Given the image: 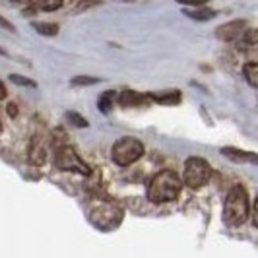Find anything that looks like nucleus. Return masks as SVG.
I'll list each match as a JSON object with an SVG mask.
<instances>
[{"instance_id": "1", "label": "nucleus", "mask_w": 258, "mask_h": 258, "mask_svg": "<svg viewBox=\"0 0 258 258\" xmlns=\"http://www.w3.org/2000/svg\"><path fill=\"white\" fill-rule=\"evenodd\" d=\"M88 218L99 231H113L122 223L124 210L118 206L115 200L97 196L88 206Z\"/></svg>"}, {"instance_id": "2", "label": "nucleus", "mask_w": 258, "mask_h": 258, "mask_svg": "<svg viewBox=\"0 0 258 258\" xmlns=\"http://www.w3.org/2000/svg\"><path fill=\"white\" fill-rule=\"evenodd\" d=\"M181 177L171 169H163L155 173L148 184V200L152 204H165V202L175 200L181 194Z\"/></svg>"}, {"instance_id": "3", "label": "nucleus", "mask_w": 258, "mask_h": 258, "mask_svg": "<svg viewBox=\"0 0 258 258\" xmlns=\"http://www.w3.org/2000/svg\"><path fill=\"white\" fill-rule=\"evenodd\" d=\"M250 214V200L245 186L235 184L231 190L225 196V204H223V221L231 227L243 225Z\"/></svg>"}, {"instance_id": "4", "label": "nucleus", "mask_w": 258, "mask_h": 258, "mask_svg": "<svg viewBox=\"0 0 258 258\" xmlns=\"http://www.w3.org/2000/svg\"><path fill=\"white\" fill-rule=\"evenodd\" d=\"M144 155V144L134 136H122L113 144L111 157L118 167H128Z\"/></svg>"}, {"instance_id": "5", "label": "nucleus", "mask_w": 258, "mask_h": 258, "mask_svg": "<svg viewBox=\"0 0 258 258\" xmlns=\"http://www.w3.org/2000/svg\"><path fill=\"white\" fill-rule=\"evenodd\" d=\"M212 179V165L208 163L206 159L202 157H188L184 161V169H182V182L192 188L198 190L204 184H208V181Z\"/></svg>"}, {"instance_id": "6", "label": "nucleus", "mask_w": 258, "mask_h": 258, "mask_svg": "<svg viewBox=\"0 0 258 258\" xmlns=\"http://www.w3.org/2000/svg\"><path fill=\"white\" fill-rule=\"evenodd\" d=\"M54 165L60 171H76L82 175H90L91 171L88 163L78 155V152L72 146H60L54 154Z\"/></svg>"}, {"instance_id": "7", "label": "nucleus", "mask_w": 258, "mask_h": 258, "mask_svg": "<svg viewBox=\"0 0 258 258\" xmlns=\"http://www.w3.org/2000/svg\"><path fill=\"white\" fill-rule=\"evenodd\" d=\"M246 31V22L243 20H233L229 24H223L216 29V35L221 41H239Z\"/></svg>"}, {"instance_id": "8", "label": "nucleus", "mask_w": 258, "mask_h": 258, "mask_svg": "<svg viewBox=\"0 0 258 258\" xmlns=\"http://www.w3.org/2000/svg\"><path fill=\"white\" fill-rule=\"evenodd\" d=\"M221 154L237 163H256L258 161V155L254 152H241L237 148H221Z\"/></svg>"}, {"instance_id": "9", "label": "nucleus", "mask_w": 258, "mask_h": 258, "mask_svg": "<svg viewBox=\"0 0 258 258\" xmlns=\"http://www.w3.org/2000/svg\"><path fill=\"white\" fill-rule=\"evenodd\" d=\"M116 101L124 107H132V105H142L150 101V95H142L138 91H122L120 95H116Z\"/></svg>"}, {"instance_id": "10", "label": "nucleus", "mask_w": 258, "mask_h": 258, "mask_svg": "<svg viewBox=\"0 0 258 258\" xmlns=\"http://www.w3.org/2000/svg\"><path fill=\"white\" fill-rule=\"evenodd\" d=\"M45 161H47V150H45V146L39 142V140H33L31 148H29V163L39 167Z\"/></svg>"}, {"instance_id": "11", "label": "nucleus", "mask_w": 258, "mask_h": 258, "mask_svg": "<svg viewBox=\"0 0 258 258\" xmlns=\"http://www.w3.org/2000/svg\"><path fill=\"white\" fill-rule=\"evenodd\" d=\"M150 101H157V103H165V105H175L181 101V91L173 90V91H165V93H154V95H150Z\"/></svg>"}, {"instance_id": "12", "label": "nucleus", "mask_w": 258, "mask_h": 258, "mask_svg": "<svg viewBox=\"0 0 258 258\" xmlns=\"http://www.w3.org/2000/svg\"><path fill=\"white\" fill-rule=\"evenodd\" d=\"M31 27L39 35H47V37H54L58 33V26L52 22H31Z\"/></svg>"}, {"instance_id": "13", "label": "nucleus", "mask_w": 258, "mask_h": 258, "mask_svg": "<svg viewBox=\"0 0 258 258\" xmlns=\"http://www.w3.org/2000/svg\"><path fill=\"white\" fill-rule=\"evenodd\" d=\"M184 14L192 20H200V22H206V20H212L216 12L210 10V8H184Z\"/></svg>"}, {"instance_id": "14", "label": "nucleus", "mask_w": 258, "mask_h": 258, "mask_svg": "<svg viewBox=\"0 0 258 258\" xmlns=\"http://www.w3.org/2000/svg\"><path fill=\"white\" fill-rule=\"evenodd\" d=\"M237 45H239L241 51L252 49V47L256 45V31H254V29H246L245 33H243V37L237 41Z\"/></svg>"}, {"instance_id": "15", "label": "nucleus", "mask_w": 258, "mask_h": 258, "mask_svg": "<svg viewBox=\"0 0 258 258\" xmlns=\"http://www.w3.org/2000/svg\"><path fill=\"white\" fill-rule=\"evenodd\" d=\"M115 101H116V91H105L103 95L97 99V107H99L101 113H109Z\"/></svg>"}, {"instance_id": "16", "label": "nucleus", "mask_w": 258, "mask_h": 258, "mask_svg": "<svg viewBox=\"0 0 258 258\" xmlns=\"http://www.w3.org/2000/svg\"><path fill=\"white\" fill-rule=\"evenodd\" d=\"M243 74H245L246 82L250 88H256L258 86V64L256 62H246L243 66Z\"/></svg>"}, {"instance_id": "17", "label": "nucleus", "mask_w": 258, "mask_h": 258, "mask_svg": "<svg viewBox=\"0 0 258 258\" xmlns=\"http://www.w3.org/2000/svg\"><path fill=\"white\" fill-rule=\"evenodd\" d=\"M66 120H68V122H72V124L78 126V128H86V126H90V122H88L82 115L74 113V111H68V113H66Z\"/></svg>"}, {"instance_id": "18", "label": "nucleus", "mask_w": 258, "mask_h": 258, "mask_svg": "<svg viewBox=\"0 0 258 258\" xmlns=\"http://www.w3.org/2000/svg\"><path fill=\"white\" fill-rule=\"evenodd\" d=\"M10 82H14L16 86H26V88H37V84L29 78H24L20 74H10Z\"/></svg>"}, {"instance_id": "19", "label": "nucleus", "mask_w": 258, "mask_h": 258, "mask_svg": "<svg viewBox=\"0 0 258 258\" xmlns=\"http://www.w3.org/2000/svg\"><path fill=\"white\" fill-rule=\"evenodd\" d=\"M93 84H99V78H86L80 76L72 80V86H93Z\"/></svg>"}, {"instance_id": "20", "label": "nucleus", "mask_w": 258, "mask_h": 258, "mask_svg": "<svg viewBox=\"0 0 258 258\" xmlns=\"http://www.w3.org/2000/svg\"><path fill=\"white\" fill-rule=\"evenodd\" d=\"M0 26H2V27H6V29H10V31H16V27H14V24H10L8 20H4L2 16H0Z\"/></svg>"}, {"instance_id": "21", "label": "nucleus", "mask_w": 258, "mask_h": 258, "mask_svg": "<svg viewBox=\"0 0 258 258\" xmlns=\"http://www.w3.org/2000/svg\"><path fill=\"white\" fill-rule=\"evenodd\" d=\"M6 109H8V115L10 116H18V107H16V103H10Z\"/></svg>"}, {"instance_id": "22", "label": "nucleus", "mask_w": 258, "mask_h": 258, "mask_svg": "<svg viewBox=\"0 0 258 258\" xmlns=\"http://www.w3.org/2000/svg\"><path fill=\"white\" fill-rule=\"evenodd\" d=\"M6 97V88H4V84L0 82V99H4Z\"/></svg>"}, {"instance_id": "23", "label": "nucleus", "mask_w": 258, "mask_h": 258, "mask_svg": "<svg viewBox=\"0 0 258 258\" xmlns=\"http://www.w3.org/2000/svg\"><path fill=\"white\" fill-rule=\"evenodd\" d=\"M0 56H6V51H4L2 47H0Z\"/></svg>"}, {"instance_id": "24", "label": "nucleus", "mask_w": 258, "mask_h": 258, "mask_svg": "<svg viewBox=\"0 0 258 258\" xmlns=\"http://www.w3.org/2000/svg\"><path fill=\"white\" fill-rule=\"evenodd\" d=\"M0 130H2V122H0Z\"/></svg>"}]
</instances>
